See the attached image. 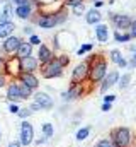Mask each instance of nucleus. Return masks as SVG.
Segmentation results:
<instances>
[{"label":"nucleus","mask_w":136,"mask_h":147,"mask_svg":"<svg viewBox=\"0 0 136 147\" xmlns=\"http://www.w3.org/2000/svg\"><path fill=\"white\" fill-rule=\"evenodd\" d=\"M111 140H112L114 147H129L131 146V132H129V128H126V127L116 128L112 132V135H111Z\"/></svg>","instance_id":"nucleus-1"},{"label":"nucleus","mask_w":136,"mask_h":147,"mask_svg":"<svg viewBox=\"0 0 136 147\" xmlns=\"http://www.w3.org/2000/svg\"><path fill=\"white\" fill-rule=\"evenodd\" d=\"M89 75H90V80H94V82L101 80L105 75V62L102 58H95L92 67H89Z\"/></svg>","instance_id":"nucleus-2"},{"label":"nucleus","mask_w":136,"mask_h":147,"mask_svg":"<svg viewBox=\"0 0 136 147\" xmlns=\"http://www.w3.org/2000/svg\"><path fill=\"white\" fill-rule=\"evenodd\" d=\"M61 70H63L61 63H60L56 58H53L51 62H48V63L44 65V69H43V77H46V79L58 77V75H61Z\"/></svg>","instance_id":"nucleus-3"},{"label":"nucleus","mask_w":136,"mask_h":147,"mask_svg":"<svg viewBox=\"0 0 136 147\" xmlns=\"http://www.w3.org/2000/svg\"><path fill=\"white\" fill-rule=\"evenodd\" d=\"M34 139V128L29 121H22L21 123V146H31Z\"/></svg>","instance_id":"nucleus-4"},{"label":"nucleus","mask_w":136,"mask_h":147,"mask_svg":"<svg viewBox=\"0 0 136 147\" xmlns=\"http://www.w3.org/2000/svg\"><path fill=\"white\" fill-rule=\"evenodd\" d=\"M51 106H53L51 98L46 92H37L34 96V103H33V106H31V110H49Z\"/></svg>","instance_id":"nucleus-5"},{"label":"nucleus","mask_w":136,"mask_h":147,"mask_svg":"<svg viewBox=\"0 0 136 147\" xmlns=\"http://www.w3.org/2000/svg\"><path fill=\"white\" fill-rule=\"evenodd\" d=\"M87 75H89V63L83 62V63H80V65L75 67L73 75H71V82H73V84H82Z\"/></svg>","instance_id":"nucleus-6"},{"label":"nucleus","mask_w":136,"mask_h":147,"mask_svg":"<svg viewBox=\"0 0 136 147\" xmlns=\"http://www.w3.org/2000/svg\"><path fill=\"white\" fill-rule=\"evenodd\" d=\"M3 65H5L7 74H10V75H19V74L22 72V70H21V58H19V57H12V58H9Z\"/></svg>","instance_id":"nucleus-7"},{"label":"nucleus","mask_w":136,"mask_h":147,"mask_svg":"<svg viewBox=\"0 0 136 147\" xmlns=\"http://www.w3.org/2000/svg\"><path fill=\"white\" fill-rule=\"evenodd\" d=\"M12 17V5L9 0L0 2V22H10Z\"/></svg>","instance_id":"nucleus-8"},{"label":"nucleus","mask_w":136,"mask_h":147,"mask_svg":"<svg viewBox=\"0 0 136 147\" xmlns=\"http://www.w3.org/2000/svg\"><path fill=\"white\" fill-rule=\"evenodd\" d=\"M21 75V82L26 86V87H29V89H36L37 87V79H36V75L31 72H21L19 74Z\"/></svg>","instance_id":"nucleus-9"},{"label":"nucleus","mask_w":136,"mask_h":147,"mask_svg":"<svg viewBox=\"0 0 136 147\" xmlns=\"http://www.w3.org/2000/svg\"><path fill=\"white\" fill-rule=\"evenodd\" d=\"M63 21V16H60V17H55V16H44V17H41L39 19V26L41 28H44V29H48V28H55L58 22H61Z\"/></svg>","instance_id":"nucleus-10"},{"label":"nucleus","mask_w":136,"mask_h":147,"mask_svg":"<svg viewBox=\"0 0 136 147\" xmlns=\"http://www.w3.org/2000/svg\"><path fill=\"white\" fill-rule=\"evenodd\" d=\"M21 43H22V41H21L19 38L9 36L7 39H5V43H3V50H5L7 53H14V51H17V48H19Z\"/></svg>","instance_id":"nucleus-11"},{"label":"nucleus","mask_w":136,"mask_h":147,"mask_svg":"<svg viewBox=\"0 0 136 147\" xmlns=\"http://www.w3.org/2000/svg\"><path fill=\"white\" fill-rule=\"evenodd\" d=\"M82 92H83V89H82L80 84H71V87L63 94V99H77V98L82 96Z\"/></svg>","instance_id":"nucleus-12"},{"label":"nucleus","mask_w":136,"mask_h":147,"mask_svg":"<svg viewBox=\"0 0 136 147\" xmlns=\"http://www.w3.org/2000/svg\"><path fill=\"white\" fill-rule=\"evenodd\" d=\"M7 98L10 99V101H21L22 99V94H21V87H19V84H10L9 86V89H7Z\"/></svg>","instance_id":"nucleus-13"},{"label":"nucleus","mask_w":136,"mask_h":147,"mask_svg":"<svg viewBox=\"0 0 136 147\" xmlns=\"http://www.w3.org/2000/svg\"><path fill=\"white\" fill-rule=\"evenodd\" d=\"M36 65H37V62H36V58L33 57H26V58H21V70L22 72H31L36 70Z\"/></svg>","instance_id":"nucleus-14"},{"label":"nucleus","mask_w":136,"mask_h":147,"mask_svg":"<svg viewBox=\"0 0 136 147\" xmlns=\"http://www.w3.org/2000/svg\"><path fill=\"white\" fill-rule=\"evenodd\" d=\"M37 57H39V62H41V63H48V62L53 60V53H51L49 48L44 46V45L39 46V53H37Z\"/></svg>","instance_id":"nucleus-15"},{"label":"nucleus","mask_w":136,"mask_h":147,"mask_svg":"<svg viewBox=\"0 0 136 147\" xmlns=\"http://www.w3.org/2000/svg\"><path fill=\"white\" fill-rule=\"evenodd\" d=\"M117 79H119V74L117 72H111L107 77H105V80H104V84L101 86V91L102 92H105L111 86H114L116 82H117Z\"/></svg>","instance_id":"nucleus-16"},{"label":"nucleus","mask_w":136,"mask_h":147,"mask_svg":"<svg viewBox=\"0 0 136 147\" xmlns=\"http://www.w3.org/2000/svg\"><path fill=\"white\" fill-rule=\"evenodd\" d=\"M112 19H114V22H116V26L119 28V29H126V28H129L131 26V21H129V17L128 16H112Z\"/></svg>","instance_id":"nucleus-17"},{"label":"nucleus","mask_w":136,"mask_h":147,"mask_svg":"<svg viewBox=\"0 0 136 147\" xmlns=\"http://www.w3.org/2000/svg\"><path fill=\"white\" fill-rule=\"evenodd\" d=\"M14 29L15 26L12 22H0V38H9Z\"/></svg>","instance_id":"nucleus-18"},{"label":"nucleus","mask_w":136,"mask_h":147,"mask_svg":"<svg viewBox=\"0 0 136 147\" xmlns=\"http://www.w3.org/2000/svg\"><path fill=\"white\" fill-rule=\"evenodd\" d=\"M31 51H33V46L29 43H21L19 48H17V53H19V58H26V57H31Z\"/></svg>","instance_id":"nucleus-19"},{"label":"nucleus","mask_w":136,"mask_h":147,"mask_svg":"<svg viewBox=\"0 0 136 147\" xmlns=\"http://www.w3.org/2000/svg\"><path fill=\"white\" fill-rule=\"evenodd\" d=\"M95 34H97V39H99L101 43H105V41H107V28H105L104 24H99V26L95 28Z\"/></svg>","instance_id":"nucleus-20"},{"label":"nucleus","mask_w":136,"mask_h":147,"mask_svg":"<svg viewBox=\"0 0 136 147\" xmlns=\"http://www.w3.org/2000/svg\"><path fill=\"white\" fill-rule=\"evenodd\" d=\"M111 60H112V62H116L119 67H126V60L121 57V53H119L117 50H112V51H111Z\"/></svg>","instance_id":"nucleus-21"},{"label":"nucleus","mask_w":136,"mask_h":147,"mask_svg":"<svg viewBox=\"0 0 136 147\" xmlns=\"http://www.w3.org/2000/svg\"><path fill=\"white\" fill-rule=\"evenodd\" d=\"M15 14L21 17V19H26V17H29V14H31V7L26 3V5H19L17 7V10H15Z\"/></svg>","instance_id":"nucleus-22"},{"label":"nucleus","mask_w":136,"mask_h":147,"mask_svg":"<svg viewBox=\"0 0 136 147\" xmlns=\"http://www.w3.org/2000/svg\"><path fill=\"white\" fill-rule=\"evenodd\" d=\"M99 21H101V14H99L95 9L89 10V14H87V22H89V24H95V22H99Z\"/></svg>","instance_id":"nucleus-23"},{"label":"nucleus","mask_w":136,"mask_h":147,"mask_svg":"<svg viewBox=\"0 0 136 147\" xmlns=\"http://www.w3.org/2000/svg\"><path fill=\"white\" fill-rule=\"evenodd\" d=\"M89 134H90V127H83V128H80L78 132H77V140H85L87 137H89Z\"/></svg>","instance_id":"nucleus-24"},{"label":"nucleus","mask_w":136,"mask_h":147,"mask_svg":"<svg viewBox=\"0 0 136 147\" xmlns=\"http://www.w3.org/2000/svg\"><path fill=\"white\" fill-rule=\"evenodd\" d=\"M129 80H131V74H124V75L121 77V82H119V87H121V89H126V87L129 86Z\"/></svg>","instance_id":"nucleus-25"},{"label":"nucleus","mask_w":136,"mask_h":147,"mask_svg":"<svg viewBox=\"0 0 136 147\" xmlns=\"http://www.w3.org/2000/svg\"><path fill=\"white\" fill-rule=\"evenodd\" d=\"M43 132H44V137H46V139H48V137H51V135L55 134L53 125H51V123H44V125H43Z\"/></svg>","instance_id":"nucleus-26"},{"label":"nucleus","mask_w":136,"mask_h":147,"mask_svg":"<svg viewBox=\"0 0 136 147\" xmlns=\"http://www.w3.org/2000/svg\"><path fill=\"white\" fill-rule=\"evenodd\" d=\"M19 87H21V94H22V99H27V98L31 96V92H33V89H29V87H26L24 84H19Z\"/></svg>","instance_id":"nucleus-27"},{"label":"nucleus","mask_w":136,"mask_h":147,"mask_svg":"<svg viewBox=\"0 0 136 147\" xmlns=\"http://www.w3.org/2000/svg\"><path fill=\"white\" fill-rule=\"evenodd\" d=\"M94 147H114V144H112L111 139H102V140H99Z\"/></svg>","instance_id":"nucleus-28"},{"label":"nucleus","mask_w":136,"mask_h":147,"mask_svg":"<svg viewBox=\"0 0 136 147\" xmlns=\"http://www.w3.org/2000/svg\"><path fill=\"white\" fill-rule=\"evenodd\" d=\"M114 38H116V41H129L131 39V34H121L119 31H116V34H114Z\"/></svg>","instance_id":"nucleus-29"},{"label":"nucleus","mask_w":136,"mask_h":147,"mask_svg":"<svg viewBox=\"0 0 136 147\" xmlns=\"http://www.w3.org/2000/svg\"><path fill=\"white\" fill-rule=\"evenodd\" d=\"M17 115H19L21 118H27V116L33 115V110H31V108H22V110L17 111Z\"/></svg>","instance_id":"nucleus-30"},{"label":"nucleus","mask_w":136,"mask_h":147,"mask_svg":"<svg viewBox=\"0 0 136 147\" xmlns=\"http://www.w3.org/2000/svg\"><path fill=\"white\" fill-rule=\"evenodd\" d=\"M85 10V7H83V3H78V5H73V14H77V16H80L82 12Z\"/></svg>","instance_id":"nucleus-31"},{"label":"nucleus","mask_w":136,"mask_h":147,"mask_svg":"<svg viewBox=\"0 0 136 147\" xmlns=\"http://www.w3.org/2000/svg\"><path fill=\"white\" fill-rule=\"evenodd\" d=\"M90 50H92V45H83V46L78 48V55H83V53H87V51H90Z\"/></svg>","instance_id":"nucleus-32"},{"label":"nucleus","mask_w":136,"mask_h":147,"mask_svg":"<svg viewBox=\"0 0 136 147\" xmlns=\"http://www.w3.org/2000/svg\"><path fill=\"white\" fill-rule=\"evenodd\" d=\"M29 45H31V46H33V45H41V41H39V38L37 36H31V39H29Z\"/></svg>","instance_id":"nucleus-33"},{"label":"nucleus","mask_w":136,"mask_h":147,"mask_svg":"<svg viewBox=\"0 0 136 147\" xmlns=\"http://www.w3.org/2000/svg\"><path fill=\"white\" fill-rule=\"evenodd\" d=\"M56 60H58V62L61 63V67H65L68 62H70V60H68V57H65V55H63V57H60V58H56Z\"/></svg>","instance_id":"nucleus-34"},{"label":"nucleus","mask_w":136,"mask_h":147,"mask_svg":"<svg viewBox=\"0 0 136 147\" xmlns=\"http://www.w3.org/2000/svg\"><path fill=\"white\" fill-rule=\"evenodd\" d=\"M78 3H83V0H67V5H70V7L78 5Z\"/></svg>","instance_id":"nucleus-35"},{"label":"nucleus","mask_w":136,"mask_h":147,"mask_svg":"<svg viewBox=\"0 0 136 147\" xmlns=\"http://www.w3.org/2000/svg\"><path fill=\"white\" fill-rule=\"evenodd\" d=\"M131 38H136V21L131 22Z\"/></svg>","instance_id":"nucleus-36"},{"label":"nucleus","mask_w":136,"mask_h":147,"mask_svg":"<svg viewBox=\"0 0 136 147\" xmlns=\"http://www.w3.org/2000/svg\"><path fill=\"white\" fill-rule=\"evenodd\" d=\"M9 110H10V113H15V115H17V111H19V106L14 103V105H10V108H9Z\"/></svg>","instance_id":"nucleus-37"},{"label":"nucleus","mask_w":136,"mask_h":147,"mask_svg":"<svg viewBox=\"0 0 136 147\" xmlns=\"http://www.w3.org/2000/svg\"><path fill=\"white\" fill-rule=\"evenodd\" d=\"M114 99H116V96H112V94H109V96H105V98H104V101H105V103H112Z\"/></svg>","instance_id":"nucleus-38"},{"label":"nucleus","mask_w":136,"mask_h":147,"mask_svg":"<svg viewBox=\"0 0 136 147\" xmlns=\"http://www.w3.org/2000/svg\"><path fill=\"white\" fill-rule=\"evenodd\" d=\"M111 108H112L111 103H104V105H102V111H111Z\"/></svg>","instance_id":"nucleus-39"},{"label":"nucleus","mask_w":136,"mask_h":147,"mask_svg":"<svg viewBox=\"0 0 136 147\" xmlns=\"http://www.w3.org/2000/svg\"><path fill=\"white\" fill-rule=\"evenodd\" d=\"M12 2H14V3H17V7H19V5H26V3H27V0H12Z\"/></svg>","instance_id":"nucleus-40"},{"label":"nucleus","mask_w":136,"mask_h":147,"mask_svg":"<svg viewBox=\"0 0 136 147\" xmlns=\"http://www.w3.org/2000/svg\"><path fill=\"white\" fill-rule=\"evenodd\" d=\"M9 147H21V142H10Z\"/></svg>","instance_id":"nucleus-41"},{"label":"nucleus","mask_w":136,"mask_h":147,"mask_svg":"<svg viewBox=\"0 0 136 147\" xmlns=\"http://www.w3.org/2000/svg\"><path fill=\"white\" fill-rule=\"evenodd\" d=\"M24 33H26V34H31V36H33V29H31V28H26V29H24Z\"/></svg>","instance_id":"nucleus-42"},{"label":"nucleus","mask_w":136,"mask_h":147,"mask_svg":"<svg viewBox=\"0 0 136 147\" xmlns=\"http://www.w3.org/2000/svg\"><path fill=\"white\" fill-rule=\"evenodd\" d=\"M3 84H5V77H3V75H0V87H2Z\"/></svg>","instance_id":"nucleus-43"},{"label":"nucleus","mask_w":136,"mask_h":147,"mask_svg":"<svg viewBox=\"0 0 136 147\" xmlns=\"http://www.w3.org/2000/svg\"><path fill=\"white\" fill-rule=\"evenodd\" d=\"M131 67H136V53H135V57H133V60H131Z\"/></svg>","instance_id":"nucleus-44"},{"label":"nucleus","mask_w":136,"mask_h":147,"mask_svg":"<svg viewBox=\"0 0 136 147\" xmlns=\"http://www.w3.org/2000/svg\"><path fill=\"white\" fill-rule=\"evenodd\" d=\"M2 67H3V60L0 58V69H2Z\"/></svg>","instance_id":"nucleus-45"},{"label":"nucleus","mask_w":136,"mask_h":147,"mask_svg":"<svg viewBox=\"0 0 136 147\" xmlns=\"http://www.w3.org/2000/svg\"><path fill=\"white\" fill-rule=\"evenodd\" d=\"M0 137H2V134H0Z\"/></svg>","instance_id":"nucleus-46"}]
</instances>
